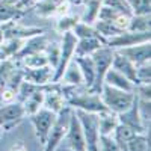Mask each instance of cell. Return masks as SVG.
Listing matches in <instances>:
<instances>
[{"label":"cell","mask_w":151,"mask_h":151,"mask_svg":"<svg viewBox=\"0 0 151 151\" xmlns=\"http://www.w3.org/2000/svg\"><path fill=\"white\" fill-rule=\"evenodd\" d=\"M134 95L144 100V101H151V83H139L134 86Z\"/></svg>","instance_id":"34"},{"label":"cell","mask_w":151,"mask_h":151,"mask_svg":"<svg viewBox=\"0 0 151 151\" xmlns=\"http://www.w3.org/2000/svg\"><path fill=\"white\" fill-rule=\"evenodd\" d=\"M62 85H74V86H80L83 85V77H82V73L76 64V60L73 58V60L68 64V67L65 68L64 74H62V77L59 80ZM85 86V85H83Z\"/></svg>","instance_id":"20"},{"label":"cell","mask_w":151,"mask_h":151,"mask_svg":"<svg viewBox=\"0 0 151 151\" xmlns=\"http://www.w3.org/2000/svg\"><path fill=\"white\" fill-rule=\"evenodd\" d=\"M44 104V86H41L40 89H36L30 97H27L23 101L24 110H26V116L33 115L35 112H38Z\"/></svg>","instance_id":"22"},{"label":"cell","mask_w":151,"mask_h":151,"mask_svg":"<svg viewBox=\"0 0 151 151\" xmlns=\"http://www.w3.org/2000/svg\"><path fill=\"white\" fill-rule=\"evenodd\" d=\"M73 110L80 122L85 142H86V151H98V139H100L98 113L86 112L82 109H73Z\"/></svg>","instance_id":"2"},{"label":"cell","mask_w":151,"mask_h":151,"mask_svg":"<svg viewBox=\"0 0 151 151\" xmlns=\"http://www.w3.org/2000/svg\"><path fill=\"white\" fill-rule=\"evenodd\" d=\"M125 150L127 151H150V132L136 133L133 137L125 142Z\"/></svg>","instance_id":"23"},{"label":"cell","mask_w":151,"mask_h":151,"mask_svg":"<svg viewBox=\"0 0 151 151\" xmlns=\"http://www.w3.org/2000/svg\"><path fill=\"white\" fill-rule=\"evenodd\" d=\"M136 80L139 83H151V65L150 60L136 65Z\"/></svg>","instance_id":"31"},{"label":"cell","mask_w":151,"mask_h":151,"mask_svg":"<svg viewBox=\"0 0 151 151\" xmlns=\"http://www.w3.org/2000/svg\"><path fill=\"white\" fill-rule=\"evenodd\" d=\"M100 98H101V101L107 110L118 115V113L127 110L134 103L136 95H134V92L122 91V89L112 88L109 85H103L101 91H100Z\"/></svg>","instance_id":"1"},{"label":"cell","mask_w":151,"mask_h":151,"mask_svg":"<svg viewBox=\"0 0 151 151\" xmlns=\"http://www.w3.org/2000/svg\"><path fill=\"white\" fill-rule=\"evenodd\" d=\"M130 17L132 14H124V12H121V14H118V17L113 20V26H115L118 30L124 32V30H127L129 29V23H130Z\"/></svg>","instance_id":"36"},{"label":"cell","mask_w":151,"mask_h":151,"mask_svg":"<svg viewBox=\"0 0 151 151\" xmlns=\"http://www.w3.org/2000/svg\"><path fill=\"white\" fill-rule=\"evenodd\" d=\"M101 8V0H86L85 2V11L79 20L86 24H94L98 18V11Z\"/></svg>","instance_id":"24"},{"label":"cell","mask_w":151,"mask_h":151,"mask_svg":"<svg viewBox=\"0 0 151 151\" xmlns=\"http://www.w3.org/2000/svg\"><path fill=\"white\" fill-rule=\"evenodd\" d=\"M5 40V33H3V24H0V44Z\"/></svg>","instance_id":"39"},{"label":"cell","mask_w":151,"mask_h":151,"mask_svg":"<svg viewBox=\"0 0 151 151\" xmlns=\"http://www.w3.org/2000/svg\"><path fill=\"white\" fill-rule=\"evenodd\" d=\"M24 116H26V110H24L23 103L17 101V100L5 103L0 107V129L3 132H9L15 125H18L24 119Z\"/></svg>","instance_id":"7"},{"label":"cell","mask_w":151,"mask_h":151,"mask_svg":"<svg viewBox=\"0 0 151 151\" xmlns=\"http://www.w3.org/2000/svg\"><path fill=\"white\" fill-rule=\"evenodd\" d=\"M53 73H55V70L50 65L40 67V68H24L23 79L26 82L36 85V86H45L53 82Z\"/></svg>","instance_id":"11"},{"label":"cell","mask_w":151,"mask_h":151,"mask_svg":"<svg viewBox=\"0 0 151 151\" xmlns=\"http://www.w3.org/2000/svg\"><path fill=\"white\" fill-rule=\"evenodd\" d=\"M118 115L110 110H104L98 113V125H100V134H112L113 130L118 125Z\"/></svg>","instance_id":"19"},{"label":"cell","mask_w":151,"mask_h":151,"mask_svg":"<svg viewBox=\"0 0 151 151\" xmlns=\"http://www.w3.org/2000/svg\"><path fill=\"white\" fill-rule=\"evenodd\" d=\"M112 68H115L116 71L124 74L134 86L137 85V80H136V65L133 64V62H130L127 58H124L122 55H119L118 52H115V55H113Z\"/></svg>","instance_id":"16"},{"label":"cell","mask_w":151,"mask_h":151,"mask_svg":"<svg viewBox=\"0 0 151 151\" xmlns=\"http://www.w3.org/2000/svg\"><path fill=\"white\" fill-rule=\"evenodd\" d=\"M98 151H121V148L112 134H100Z\"/></svg>","instance_id":"29"},{"label":"cell","mask_w":151,"mask_h":151,"mask_svg":"<svg viewBox=\"0 0 151 151\" xmlns=\"http://www.w3.org/2000/svg\"><path fill=\"white\" fill-rule=\"evenodd\" d=\"M83 2H86V0H83Z\"/></svg>","instance_id":"42"},{"label":"cell","mask_w":151,"mask_h":151,"mask_svg":"<svg viewBox=\"0 0 151 151\" xmlns=\"http://www.w3.org/2000/svg\"><path fill=\"white\" fill-rule=\"evenodd\" d=\"M118 14H121L119 11L101 5V8H100V11H98V18H97V20H101V21H113V20L118 17Z\"/></svg>","instance_id":"35"},{"label":"cell","mask_w":151,"mask_h":151,"mask_svg":"<svg viewBox=\"0 0 151 151\" xmlns=\"http://www.w3.org/2000/svg\"><path fill=\"white\" fill-rule=\"evenodd\" d=\"M21 60H23V64H24V68H40V67L48 65V59H47L45 52L29 55L26 58H23Z\"/></svg>","instance_id":"27"},{"label":"cell","mask_w":151,"mask_h":151,"mask_svg":"<svg viewBox=\"0 0 151 151\" xmlns=\"http://www.w3.org/2000/svg\"><path fill=\"white\" fill-rule=\"evenodd\" d=\"M70 115H71V107L65 106L62 109L58 116L55 124L52 125V129L48 132V136L45 139V144L42 145V151H56L59 148V145L64 142L65 134H67V129H68V121H70Z\"/></svg>","instance_id":"3"},{"label":"cell","mask_w":151,"mask_h":151,"mask_svg":"<svg viewBox=\"0 0 151 151\" xmlns=\"http://www.w3.org/2000/svg\"><path fill=\"white\" fill-rule=\"evenodd\" d=\"M11 151H27V150H26V147H24V145L18 144V145H15V147H12Z\"/></svg>","instance_id":"38"},{"label":"cell","mask_w":151,"mask_h":151,"mask_svg":"<svg viewBox=\"0 0 151 151\" xmlns=\"http://www.w3.org/2000/svg\"><path fill=\"white\" fill-rule=\"evenodd\" d=\"M106 45V41L101 36H92V38H82V40H77V44H76L74 48V58H82V56H91L94 52L100 47Z\"/></svg>","instance_id":"13"},{"label":"cell","mask_w":151,"mask_h":151,"mask_svg":"<svg viewBox=\"0 0 151 151\" xmlns=\"http://www.w3.org/2000/svg\"><path fill=\"white\" fill-rule=\"evenodd\" d=\"M47 38L41 33V35H35L32 38H27L24 41L23 47L20 48V52L17 53L15 59H23L29 55H33V53H40V52H44L45 47H47Z\"/></svg>","instance_id":"14"},{"label":"cell","mask_w":151,"mask_h":151,"mask_svg":"<svg viewBox=\"0 0 151 151\" xmlns=\"http://www.w3.org/2000/svg\"><path fill=\"white\" fill-rule=\"evenodd\" d=\"M119 55H122L124 58H127L130 62H133L134 65L144 64V62H148L151 58V42H141V44H134L130 47H124L119 50H115Z\"/></svg>","instance_id":"10"},{"label":"cell","mask_w":151,"mask_h":151,"mask_svg":"<svg viewBox=\"0 0 151 151\" xmlns=\"http://www.w3.org/2000/svg\"><path fill=\"white\" fill-rule=\"evenodd\" d=\"M77 44V38L73 35V32H64L60 41V53H59V62L53 73V82H59L65 68L74 58V48Z\"/></svg>","instance_id":"6"},{"label":"cell","mask_w":151,"mask_h":151,"mask_svg":"<svg viewBox=\"0 0 151 151\" xmlns=\"http://www.w3.org/2000/svg\"><path fill=\"white\" fill-rule=\"evenodd\" d=\"M45 55H47V59H48V65L52 67L53 70L56 68L58 62H59V53H60V44L58 42H53V44H47L45 47Z\"/></svg>","instance_id":"32"},{"label":"cell","mask_w":151,"mask_h":151,"mask_svg":"<svg viewBox=\"0 0 151 151\" xmlns=\"http://www.w3.org/2000/svg\"><path fill=\"white\" fill-rule=\"evenodd\" d=\"M65 139L70 145L71 151H86V142H85V136L80 127V122L76 116L74 110L71 109V115H70V121H68V129H67V134Z\"/></svg>","instance_id":"9"},{"label":"cell","mask_w":151,"mask_h":151,"mask_svg":"<svg viewBox=\"0 0 151 151\" xmlns=\"http://www.w3.org/2000/svg\"><path fill=\"white\" fill-rule=\"evenodd\" d=\"M150 20H151L150 14H145V15L132 14L127 30H130V32H151V23H150Z\"/></svg>","instance_id":"25"},{"label":"cell","mask_w":151,"mask_h":151,"mask_svg":"<svg viewBox=\"0 0 151 151\" xmlns=\"http://www.w3.org/2000/svg\"><path fill=\"white\" fill-rule=\"evenodd\" d=\"M125 2H127L129 5H132V3H133V0H125Z\"/></svg>","instance_id":"40"},{"label":"cell","mask_w":151,"mask_h":151,"mask_svg":"<svg viewBox=\"0 0 151 151\" xmlns=\"http://www.w3.org/2000/svg\"><path fill=\"white\" fill-rule=\"evenodd\" d=\"M76 64H77L82 77H83V85L91 89L94 80H95V68H94V62L91 59V56H82V58H74Z\"/></svg>","instance_id":"17"},{"label":"cell","mask_w":151,"mask_h":151,"mask_svg":"<svg viewBox=\"0 0 151 151\" xmlns=\"http://www.w3.org/2000/svg\"><path fill=\"white\" fill-rule=\"evenodd\" d=\"M151 41V32H130V30H124L115 36L106 40V45L110 47L112 50H119L124 47H130L134 44H141Z\"/></svg>","instance_id":"8"},{"label":"cell","mask_w":151,"mask_h":151,"mask_svg":"<svg viewBox=\"0 0 151 151\" xmlns=\"http://www.w3.org/2000/svg\"><path fill=\"white\" fill-rule=\"evenodd\" d=\"M113 55H115V50H112L107 45L100 47L97 52H94L91 55V59L94 62V68H95V80L94 85L91 88L92 92L100 94L101 91V86H103V80H104V74L107 73V70L112 67V59Z\"/></svg>","instance_id":"4"},{"label":"cell","mask_w":151,"mask_h":151,"mask_svg":"<svg viewBox=\"0 0 151 151\" xmlns=\"http://www.w3.org/2000/svg\"><path fill=\"white\" fill-rule=\"evenodd\" d=\"M58 113L48 110L45 107H41L38 112H35L33 115H29V119L33 125V132H35V137L36 141L41 145L45 144V139L48 136V132L52 129V125L56 121Z\"/></svg>","instance_id":"5"},{"label":"cell","mask_w":151,"mask_h":151,"mask_svg":"<svg viewBox=\"0 0 151 151\" xmlns=\"http://www.w3.org/2000/svg\"><path fill=\"white\" fill-rule=\"evenodd\" d=\"M0 92H2V101L3 103H11V101H15L17 100V91L11 89L8 86H3L0 89Z\"/></svg>","instance_id":"37"},{"label":"cell","mask_w":151,"mask_h":151,"mask_svg":"<svg viewBox=\"0 0 151 151\" xmlns=\"http://www.w3.org/2000/svg\"><path fill=\"white\" fill-rule=\"evenodd\" d=\"M118 122L119 124H124V125H129V127L134 129L137 133H144L147 132L145 125L141 119V115H139V109H137V98L134 100V103L121 113H118Z\"/></svg>","instance_id":"12"},{"label":"cell","mask_w":151,"mask_h":151,"mask_svg":"<svg viewBox=\"0 0 151 151\" xmlns=\"http://www.w3.org/2000/svg\"><path fill=\"white\" fill-rule=\"evenodd\" d=\"M26 40H20V38H5L3 42L0 44V60H8L15 58L20 48L23 47Z\"/></svg>","instance_id":"18"},{"label":"cell","mask_w":151,"mask_h":151,"mask_svg":"<svg viewBox=\"0 0 151 151\" xmlns=\"http://www.w3.org/2000/svg\"><path fill=\"white\" fill-rule=\"evenodd\" d=\"M24 14V11L17 8L15 5L8 3V2H0V24H6L11 21H15L21 18Z\"/></svg>","instance_id":"21"},{"label":"cell","mask_w":151,"mask_h":151,"mask_svg":"<svg viewBox=\"0 0 151 151\" xmlns=\"http://www.w3.org/2000/svg\"><path fill=\"white\" fill-rule=\"evenodd\" d=\"M94 29L97 30V33L103 38V40H109V38L112 36H115L118 33H121V30H118L115 26H113V23L112 21H101V20H97L94 24Z\"/></svg>","instance_id":"26"},{"label":"cell","mask_w":151,"mask_h":151,"mask_svg":"<svg viewBox=\"0 0 151 151\" xmlns=\"http://www.w3.org/2000/svg\"><path fill=\"white\" fill-rule=\"evenodd\" d=\"M2 133H3V130H2V129H0V136H2Z\"/></svg>","instance_id":"41"},{"label":"cell","mask_w":151,"mask_h":151,"mask_svg":"<svg viewBox=\"0 0 151 151\" xmlns=\"http://www.w3.org/2000/svg\"><path fill=\"white\" fill-rule=\"evenodd\" d=\"M73 35L77 38V40H82V38H92V36H100L97 33V30L94 29L92 24H86V23H82L80 20L77 21V24L73 27Z\"/></svg>","instance_id":"28"},{"label":"cell","mask_w":151,"mask_h":151,"mask_svg":"<svg viewBox=\"0 0 151 151\" xmlns=\"http://www.w3.org/2000/svg\"><path fill=\"white\" fill-rule=\"evenodd\" d=\"M79 17H74V15H64V17H59L58 23H56V30L59 33H64V32H71L73 27L77 24Z\"/></svg>","instance_id":"30"},{"label":"cell","mask_w":151,"mask_h":151,"mask_svg":"<svg viewBox=\"0 0 151 151\" xmlns=\"http://www.w3.org/2000/svg\"><path fill=\"white\" fill-rule=\"evenodd\" d=\"M132 14L137 15H145L151 12V0H133V3L130 5Z\"/></svg>","instance_id":"33"},{"label":"cell","mask_w":151,"mask_h":151,"mask_svg":"<svg viewBox=\"0 0 151 151\" xmlns=\"http://www.w3.org/2000/svg\"><path fill=\"white\" fill-rule=\"evenodd\" d=\"M103 85H109L112 88L116 89H122V91H129V92H134V85L125 77L124 74H121L119 71H116L115 68H109L107 73L104 74V80Z\"/></svg>","instance_id":"15"}]
</instances>
